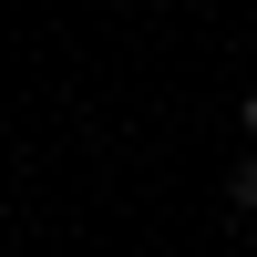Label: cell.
<instances>
[{"instance_id":"1","label":"cell","mask_w":257,"mask_h":257,"mask_svg":"<svg viewBox=\"0 0 257 257\" xmlns=\"http://www.w3.org/2000/svg\"><path fill=\"white\" fill-rule=\"evenodd\" d=\"M226 196H237L247 216H257V165H237V185H226Z\"/></svg>"},{"instance_id":"2","label":"cell","mask_w":257,"mask_h":257,"mask_svg":"<svg viewBox=\"0 0 257 257\" xmlns=\"http://www.w3.org/2000/svg\"><path fill=\"white\" fill-rule=\"evenodd\" d=\"M247 134H257V93H247Z\"/></svg>"}]
</instances>
